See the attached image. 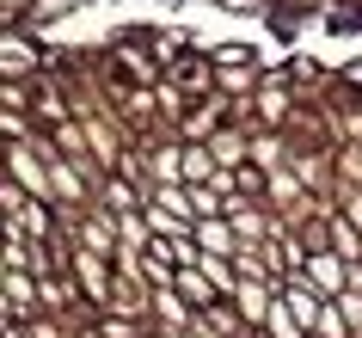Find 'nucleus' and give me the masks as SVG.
Returning a JSON list of instances; mask_svg holds the SVG:
<instances>
[{"label": "nucleus", "mask_w": 362, "mask_h": 338, "mask_svg": "<svg viewBox=\"0 0 362 338\" xmlns=\"http://www.w3.org/2000/svg\"><path fill=\"white\" fill-rule=\"evenodd\" d=\"M301 277L320 289L325 301H338V295H350V277H344V259L338 252H307V264H301Z\"/></svg>", "instance_id": "nucleus-1"}, {"label": "nucleus", "mask_w": 362, "mask_h": 338, "mask_svg": "<svg viewBox=\"0 0 362 338\" xmlns=\"http://www.w3.org/2000/svg\"><path fill=\"white\" fill-rule=\"evenodd\" d=\"M37 68H43V50L37 43H25V31L19 25H6V80H37Z\"/></svg>", "instance_id": "nucleus-2"}, {"label": "nucleus", "mask_w": 362, "mask_h": 338, "mask_svg": "<svg viewBox=\"0 0 362 338\" xmlns=\"http://www.w3.org/2000/svg\"><path fill=\"white\" fill-rule=\"evenodd\" d=\"M209 179H221V172H215V148H185V185H209Z\"/></svg>", "instance_id": "nucleus-3"}, {"label": "nucleus", "mask_w": 362, "mask_h": 338, "mask_svg": "<svg viewBox=\"0 0 362 338\" xmlns=\"http://www.w3.org/2000/svg\"><path fill=\"white\" fill-rule=\"evenodd\" d=\"M172 289H178L185 301H197V308H215V283H203L197 271H178V277H172Z\"/></svg>", "instance_id": "nucleus-4"}, {"label": "nucleus", "mask_w": 362, "mask_h": 338, "mask_svg": "<svg viewBox=\"0 0 362 338\" xmlns=\"http://www.w3.org/2000/svg\"><path fill=\"white\" fill-rule=\"evenodd\" d=\"M258 117H270V123H283V117H288V98L276 93L270 80H264V93H258Z\"/></svg>", "instance_id": "nucleus-5"}, {"label": "nucleus", "mask_w": 362, "mask_h": 338, "mask_svg": "<svg viewBox=\"0 0 362 338\" xmlns=\"http://www.w3.org/2000/svg\"><path fill=\"white\" fill-rule=\"evenodd\" d=\"M338 308H344V320H350V332L362 338V295L350 289V295H338Z\"/></svg>", "instance_id": "nucleus-6"}, {"label": "nucleus", "mask_w": 362, "mask_h": 338, "mask_svg": "<svg viewBox=\"0 0 362 338\" xmlns=\"http://www.w3.org/2000/svg\"><path fill=\"white\" fill-rule=\"evenodd\" d=\"M31 105V93H25V80H6V111H25Z\"/></svg>", "instance_id": "nucleus-7"}]
</instances>
